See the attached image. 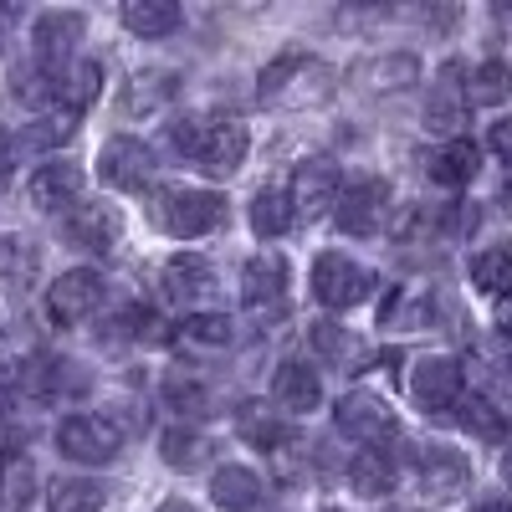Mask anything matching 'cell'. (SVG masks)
<instances>
[{"instance_id":"cell-12","label":"cell","mask_w":512,"mask_h":512,"mask_svg":"<svg viewBox=\"0 0 512 512\" xmlns=\"http://www.w3.org/2000/svg\"><path fill=\"white\" fill-rule=\"evenodd\" d=\"M466 67L461 62H446L441 72H436V82H431V103H425V123L436 128V134H461V123H466Z\"/></svg>"},{"instance_id":"cell-3","label":"cell","mask_w":512,"mask_h":512,"mask_svg":"<svg viewBox=\"0 0 512 512\" xmlns=\"http://www.w3.org/2000/svg\"><path fill=\"white\" fill-rule=\"evenodd\" d=\"M369 287H374V272L359 267V262H349L344 251H323L318 262H313V297H318L323 308H333V313L359 308L364 297H369Z\"/></svg>"},{"instance_id":"cell-11","label":"cell","mask_w":512,"mask_h":512,"mask_svg":"<svg viewBox=\"0 0 512 512\" xmlns=\"http://www.w3.org/2000/svg\"><path fill=\"white\" fill-rule=\"evenodd\" d=\"M47 303H52V318L57 323H82V318H93L103 308V277L88 272V267H77V272H62L47 292Z\"/></svg>"},{"instance_id":"cell-27","label":"cell","mask_w":512,"mask_h":512,"mask_svg":"<svg viewBox=\"0 0 512 512\" xmlns=\"http://www.w3.org/2000/svg\"><path fill=\"white\" fill-rule=\"evenodd\" d=\"M169 98H175V77L169 72H139L134 82L123 88V113H159Z\"/></svg>"},{"instance_id":"cell-19","label":"cell","mask_w":512,"mask_h":512,"mask_svg":"<svg viewBox=\"0 0 512 512\" xmlns=\"http://www.w3.org/2000/svg\"><path fill=\"white\" fill-rule=\"evenodd\" d=\"M118 231H123V221H118V210H108V205H88V210H77V216L67 221V236L82 251H113Z\"/></svg>"},{"instance_id":"cell-13","label":"cell","mask_w":512,"mask_h":512,"mask_svg":"<svg viewBox=\"0 0 512 512\" xmlns=\"http://www.w3.org/2000/svg\"><path fill=\"white\" fill-rule=\"evenodd\" d=\"M287 195H292V216L318 221L328 205H338V169H333V159H308L292 175V190Z\"/></svg>"},{"instance_id":"cell-28","label":"cell","mask_w":512,"mask_h":512,"mask_svg":"<svg viewBox=\"0 0 512 512\" xmlns=\"http://www.w3.org/2000/svg\"><path fill=\"white\" fill-rule=\"evenodd\" d=\"M103 487L88 482V477H57L47 487V507L52 512H103Z\"/></svg>"},{"instance_id":"cell-26","label":"cell","mask_w":512,"mask_h":512,"mask_svg":"<svg viewBox=\"0 0 512 512\" xmlns=\"http://www.w3.org/2000/svg\"><path fill=\"white\" fill-rule=\"evenodd\" d=\"M349 487L359 497H390L395 492V466L390 456H379V451H359L349 461Z\"/></svg>"},{"instance_id":"cell-10","label":"cell","mask_w":512,"mask_h":512,"mask_svg":"<svg viewBox=\"0 0 512 512\" xmlns=\"http://www.w3.org/2000/svg\"><path fill=\"white\" fill-rule=\"evenodd\" d=\"M98 175L113 190H144L154 180V154L139 139H108L98 154Z\"/></svg>"},{"instance_id":"cell-30","label":"cell","mask_w":512,"mask_h":512,"mask_svg":"<svg viewBox=\"0 0 512 512\" xmlns=\"http://www.w3.org/2000/svg\"><path fill=\"white\" fill-rule=\"evenodd\" d=\"M0 497H6V507H16V512L36 497V466L21 451L0 456Z\"/></svg>"},{"instance_id":"cell-14","label":"cell","mask_w":512,"mask_h":512,"mask_svg":"<svg viewBox=\"0 0 512 512\" xmlns=\"http://www.w3.org/2000/svg\"><path fill=\"white\" fill-rule=\"evenodd\" d=\"M420 482H425L431 497H461L466 487H472V461H466L461 451H451V446H425Z\"/></svg>"},{"instance_id":"cell-33","label":"cell","mask_w":512,"mask_h":512,"mask_svg":"<svg viewBox=\"0 0 512 512\" xmlns=\"http://www.w3.org/2000/svg\"><path fill=\"white\" fill-rule=\"evenodd\" d=\"M456 420H461V431H472V436H482V441H502V431H507L502 410H497L492 400H482V395L456 400Z\"/></svg>"},{"instance_id":"cell-21","label":"cell","mask_w":512,"mask_h":512,"mask_svg":"<svg viewBox=\"0 0 512 512\" xmlns=\"http://www.w3.org/2000/svg\"><path fill=\"white\" fill-rule=\"evenodd\" d=\"M210 497L226 512H251L262 502V477H256L251 466H221V472L210 477Z\"/></svg>"},{"instance_id":"cell-45","label":"cell","mask_w":512,"mask_h":512,"mask_svg":"<svg viewBox=\"0 0 512 512\" xmlns=\"http://www.w3.org/2000/svg\"><path fill=\"white\" fill-rule=\"evenodd\" d=\"M502 482L512 487V446H507V456H502Z\"/></svg>"},{"instance_id":"cell-39","label":"cell","mask_w":512,"mask_h":512,"mask_svg":"<svg viewBox=\"0 0 512 512\" xmlns=\"http://www.w3.org/2000/svg\"><path fill=\"white\" fill-rule=\"evenodd\" d=\"M67 134H72V118H62V123L47 118V128H26L21 144H26V149H52V144H62Z\"/></svg>"},{"instance_id":"cell-8","label":"cell","mask_w":512,"mask_h":512,"mask_svg":"<svg viewBox=\"0 0 512 512\" xmlns=\"http://www.w3.org/2000/svg\"><path fill=\"white\" fill-rule=\"evenodd\" d=\"M333 420H338V431H344L349 441H364V446H379V441L395 436V410L384 405L379 395H369V390L344 395L338 410H333Z\"/></svg>"},{"instance_id":"cell-18","label":"cell","mask_w":512,"mask_h":512,"mask_svg":"<svg viewBox=\"0 0 512 512\" xmlns=\"http://www.w3.org/2000/svg\"><path fill=\"white\" fill-rule=\"evenodd\" d=\"M313 354L333 369H344V374H359L369 364V349H364V338H354L349 328H338V323H313Z\"/></svg>"},{"instance_id":"cell-9","label":"cell","mask_w":512,"mask_h":512,"mask_svg":"<svg viewBox=\"0 0 512 512\" xmlns=\"http://www.w3.org/2000/svg\"><path fill=\"white\" fill-rule=\"evenodd\" d=\"M384 216H390V185L384 180H354L349 195H338V231L374 236Z\"/></svg>"},{"instance_id":"cell-2","label":"cell","mask_w":512,"mask_h":512,"mask_svg":"<svg viewBox=\"0 0 512 512\" xmlns=\"http://www.w3.org/2000/svg\"><path fill=\"white\" fill-rule=\"evenodd\" d=\"M154 221L180 236V241H195L205 231H216L226 221V200L216 190H195V185H164L154 195Z\"/></svg>"},{"instance_id":"cell-22","label":"cell","mask_w":512,"mask_h":512,"mask_svg":"<svg viewBox=\"0 0 512 512\" xmlns=\"http://www.w3.org/2000/svg\"><path fill=\"white\" fill-rule=\"evenodd\" d=\"M180 21L185 16H180L175 0H128V6H123V26L134 31V36H144V41L180 31Z\"/></svg>"},{"instance_id":"cell-41","label":"cell","mask_w":512,"mask_h":512,"mask_svg":"<svg viewBox=\"0 0 512 512\" xmlns=\"http://www.w3.org/2000/svg\"><path fill=\"white\" fill-rule=\"evenodd\" d=\"M492 149H497V159H502V164H512V118L492 123Z\"/></svg>"},{"instance_id":"cell-32","label":"cell","mask_w":512,"mask_h":512,"mask_svg":"<svg viewBox=\"0 0 512 512\" xmlns=\"http://www.w3.org/2000/svg\"><path fill=\"white\" fill-rule=\"evenodd\" d=\"M472 282L487 287V292H512V241L472 256Z\"/></svg>"},{"instance_id":"cell-15","label":"cell","mask_w":512,"mask_h":512,"mask_svg":"<svg viewBox=\"0 0 512 512\" xmlns=\"http://www.w3.org/2000/svg\"><path fill=\"white\" fill-rule=\"evenodd\" d=\"M77 190H82V169L77 164H41L31 175V185H26V200L52 216V210L77 205Z\"/></svg>"},{"instance_id":"cell-4","label":"cell","mask_w":512,"mask_h":512,"mask_svg":"<svg viewBox=\"0 0 512 512\" xmlns=\"http://www.w3.org/2000/svg\"><path fill=\"white\" fill-rule=\"evenodd\" d=\"M118 446H123V431L108 415H67L57 425V451L72 461H113Z\"/></svg>"},{"instance_id":"cell-42","label":"cell","mask_w":512,"mask_h":512,"mask_svg":"<svg viewBox=\"0 0 512 512\" xmlns=\"http://www.w3.org/2000/svg\"><path fill=\"white\" fill-rule=\"evenodd\" d=\"M492 323L512 338V292H497V303H492Z\"/></svg>"},{"instance_id":"cell-35","label":"cell","mask_w":512,"mask_h":512,"mask_svg":"<svg viewBox=\"0 0 512 512\" xmlns=\"http://www.w3.org/2000/svg\"><path fill=\"white\" fill-rule=\"evenodd\" d=\"M164 461L169 466H180V472H195V466H205V451H210V441L200 436V431H180V425H175V431H164Z\"/></svg>"},{"instance_id":"cell-16","label":"cell","mask_w":512,"mask_h":512,"mask_svg":"<svg viewBox=\"0 0 512 512\" xmlns=\"http://www.w3.org/2000/svg\"><path fill=\"white\" fill-rule=\"evenodd\" d=\"M77 36H82V16L77 11H47L36 26H31V41H36V57L47 72L62 67V57L77 47Z\"/></svg>"},{"instance_id":"cell-6","label":"cell","mask_w":512,"mask_h":512,"mask_svg":"<svg viewBox=\"0 0 512 512\" xmlns=\"http://www.w3.org/2000/svg\"><path fill=\"white\" fill-rule=\"evenodd\" d=\"M246 123L236 118H205V134H200V149H195V164L205 169L210 180H226L246 164Z\"/></svg>"},{"instance_id":"cell-43","label":"cell","mask_w":512,"mask_h":512,"mask_svg":"<svg viewBox=\"0 0 512 512\" xmlns=\"http://www.w3.org/2000/svg\"><path fill=\"white\" fill-rule=\"evenodd\" d=\"M11 164H16V139L6 134V128H0V180L11 175Z\"/></svg>"},{"instance_id":"cell-46","label":"cell","mask_w":512,"mask_h":512,"mask_svg":"<svg viewBox=\"0 0 512 512\" xmlns=\"http://www.w3.org/2000/svg\"><path fill=\"white\" fill-rule=\"evenodd\" d=\"M477 512H512V502H482Z\"/></svg>"},{"instance_id":"cell-31","label":"cell","mask_w":512,"mask_h":512,"mask_svg":"<svg viewBox=\"0 0 512 512\" xmlns=\"http://www.w3.org/2000/svg\"><path fill=\"white\" fill-rule=\"evenodd\" d=\"M180 338H185V344H195V349H231L236 328H231L226 313H190L180 323Z\"/></svg>"},{"instance_id":"cell-44","label":"cell","mask_w":512,"mask_h":512,"mask_svg":"<svg viewBox=\"0 0 512 512\" xmlns=\"http://www.w3.org/2000/svg\"><path fill=\"white\" fill-rule=\"evenodd\" d=\"M159 512H200V507H190V502H180V497H169Z\"/></svg>"},{"instance_id":"cell-20","label":"cell","mask_w":512,"mask_h":512,"mask_svg":"<svg viewBox=\"0 0 512 512\" xmlns=\"http://www.w3.org/2000/svg\"><path fill=\"white\" fill-rule=\"evenodd\" d=\"M216 287V272H210L205 256L185 251V256H169L164 262V297H175V303H185V297H200Z\"/></svg>"},{"instance_id":"cell-34","label":"cell","mask_w":512,"mask_h":512,"mask_svg":"<svg viewBox=\"0 0 512 512\" xmlns=\"http://www.w3.org/2000/svg\"><path fill=\"white\" fill-rule=\"evenodd\" d=\"M67 369L72 364H62V359H31L26 369H21V390L31 395V400H52V395H62V384H67Z\"/></svg>"},{"instance_id":"cell-37","label":"cell","mask_w":512,"mask_h":512,"mask_svg":"<svg viewBox=\"0 0 512 512\" xmlns=\"http://www.w3.org/2000/svg\"><path fill=\"white\" fill-rule=\"evenodd\" d=\"M164 400L175 405L180 415H190V420L210 415V390H205V384H195V379H180V374L164 379Z\"/></svg>"},{"instance_id":"cell-23","label":"cell","mask_w":512,"mask_h":512,"mask_svg":"<svg viewBox=\"0 0 512 512\" xmlns=\"http://www.w3.org/2000/svg\"><path fill=\"white\" fill-rule=\"evenodd\" d=\"M354 77L364 82V88H374V93H400V88H410V82H420V62L410 52H390V57L364 62Z\"/></svg>"},{"instance_id":"cell-24","label":"cell","mask_w":512,"mask_h":512,"mask_svg":"<svg viewBox=\"0 0 512 512\" xmlns=\"http://www.w3.org/2000/svg\"><path fill=\"white\" fill-rule=\"evenodd\" d=\"M477 164H482V154H477V144L472 139H451L441 154H431V180L436 185H472V175H477Z\"/></svg>"},{"instance_id":"cell-36","label":"cell","mask_w":512,"mask_h":512,"mask_svg":"<svg viewBox=\"0 0 512 512\" xmlns=\"http://www.w3.org/2000/svg\"><path fill=\"white\" fill-rule=\"evenodd\" d=\"M241 436L246 441H256L262 451H277V446H287L292 436L282 431V425L267 415V405H241Z\"/></svg>"},{"instance_id":"cell-1","label":"cell","mask_w":512,"mask_h":512,"mask_svg":"<svg viewBox=\"0 0 512 512\" xmlns=\"http://www.w3.org/2000/svg\"><path fill=\"white\" fill-rule=\"evenodd\" d=\"M333 98V67L308 52H282L262 67V103L272 108H318Z\"/></svg>"},{"instance_id":"cell-7","label":"cell","mask_w":512,"mask_h":512,"mask_svg":"<svg viewBox=\"0 0 512 512\" xmlns=\"http://www.w3.org/2000/svg\"><path fill=\"white\" fill-rule=\"evenodd\" d=\"M241 297L256 318H277L287 308V262L277 251H262L251 256L246 272H241Z\"/></svg>"},{"instance_id":"cell-47","label":"cell","mask_w":512,"mask_h":512,"mask_svg":"<svg viewBox=\"0 0 512 512\" xmlns=\"http://www.w3.org/2000/svg\"><path fill=\"white\" fill-rule=\"evenodd\" d=\"M502 210H507V216H512V185L502 190Z\"/></svg>"},{"instance_id":"cell-25","label":"cell","mask_w":512,"mask_h":512,"mask_svg":"<svg viewBox=\"0 0 512 512\" xmlns=\"http://www.w3.org/2000/svg\"><path fill=\"white\" fill-rule=\"evenodd\" d=\"M292 221H297V216H292V195H287V190H277V185L256 190V200H251V231H256V236L272 241V236H282Z\"/></svg>"},{"instance_id":"cell-5","label":"cell","mask_w":512,"mask_h":512,"mask_svg":"<svg viewBox=\"0 0 512 512\" xmlns=\"http://www.w3.org/2000/svg\"><path fill=\"white\" fill-rule=\"evenodd\" d=\"M410 400L425 410V415H441V410H456L461 400V364L451 354H425L410 374Z\"/></svg>"},{"instance_id":"cell-17","label":"cell","mask_w":512,"mask_h":512,"mask_svg":"<svg viewBox=\"0 0 512 512\" xmlns=\"http://www.w3.org/2000/svg\"><path fill=\"white\" fill-rule=\"evenodd\" d=\"M272 400H277L287 415H308V410H318V400H323L318 369H308V364L287 359V364L277 369V379H272Z\"/></svg>"},{"instance_id":"cell-29","label":"cell","mask_w":512,"mask_h":512,"mask_svg":"<svg viewBox=\"0 0 512 512\" xmlns=\"http://www.w3.org/2000/svg\"><path fill=\"white\" fill-rule=\"evenodd\" d=\"M466 98L472 103H482V108H497V103H507L512 98V67L507 62H482L477 72H472V82H466Z\"/></svg>"},{"instance_id":"cell-40","label":"cell","mask_w":512,"mask_h":512,"mask_svg":"<svg viewBox=\"0 0 512 512\" xmlns=\"http://www.w3.org/2000/svg\"><path fill=\"white\" fill-rule=\"evenodd\" d=\"M72 82H77V88H72L77 108H82V103H93V93H98V82H103V67H98V62H82Z\"/></svg>"},{"instance_id":"cell-38","label":"cell","mask_w":512,"mask_h":512,"mask_svg":"<svg viewBox=\"0 0 512 512\" xmlns=\"http://www.w3.org/2000/svg\"><path fill=\"white\" fill-rule=\"evenodd\" d=\"M200 134H205V118H200V113H185V118L169 123V144H175L180 154H190V159H195V149H200Z\"/></svg>"}]
</instances>
